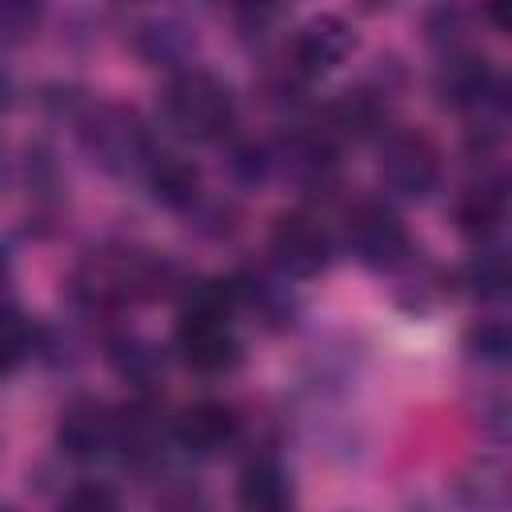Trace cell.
I'll use <instances>...</instances> for the list:
<instances>
[{
  "label": "cell",
  "instance_id": "d6986e66",
  "mask_svg": "<svg viewBox=\"0 0 512 512\" xmlns=\"http://www.w3.org/2000/svg\"><path fill=\"white\" fill-rule=\"evenodd\" d=\"M36 352V324L16 312V308H0V380L12 376L28 356Z\"/></svg>",
  "mask_w": 512,
  "mask_h": 512
},
{
  "label": "cell",
  "instance_id": "7402d4cb",
  "mask_svg": "<svg viewBox=\"0 0 512 512\" xmlns=\"http://www.w3.org/2000/svg\"><path fill=\"white\" fill-rule=\"evenodd\" d=\"M44 20V8L40 4H28V0H0V48H16L24 40L36 36Z\"/></svg>",
  "mask_w": 512,
  "mask_h": 512
},
{
  "label": "cell",
  "instance_id": "30bf717a",
  "mask_svg": "<svg viewBox=\"0 0 512 512\" xmlns=\"http://www.w3.org/2000/svg\"><path fill=\"white\" fill-rule=\"evenodd\" d=\"M240 432H244V420L224 400H196V404H188L176 416V428H172L176 444L188 456H220V452H228L240 440Z\"/></svg>",
  "mask_w": 512,
  "mask_h": 512
},
{
  "label": "cell",
  "instance_id": "4316f807",
  "mask_svg": "<svg viewBox=\"0 0 512 512\" xmlns=\"http://www.w3.org/2000/svg\"><path fill=\"white\" fill-rule=\"evenodd\" d=\"M8 104H12V80H8L4 72H0V112H4Z\"/></svg>",
  "mask_w": 512,
  "mask_h": 512
},
{
  "label": "cell",
  "instance_id": "ac0fdd59",
  "mask_svg": "<svg viewBox=\"0 0 512 512\" xmlns=\"http://www.w3.org/2000/svg\"><path fill=\"white\" fill-rule=\"evenodd\" d=\"M456 492L472 512H504V504H508V472L500 464L484 460V464H476L472 472H464L456 480Z\"/></svg>",
  "mask_w": 512,
  "mask_h": 512
},
{
  "label": "cell",
  "instance_id": "6da1fadb",
  "mask_svg": "<svg viewBox=\"0 0 512 512\" xmlns=\"http://www.w3.org/2000/svg\"><path fill=\"white\" fill-rule=\"evenodd\" d=\"M236 308H240L236 280L216 276V280H200L184 288V304L176 320V352L192 372L224 376L240 364L244 344L232 324Z\"/></svg>",
  "mask_w": 512,
  "mask_h": 512
},
{
  "label": "cell",
  "instance_id": "3957f363",
  "mask_svg": "<svg viewBox=\"0 0 512 512\" xmlns=\"http://www.w3.org/2000/svg\"><path fill=\"white\" fill-rule=\"evenodd\" d=\"M76 136H80V148L88 152V160L112 176L144 172V164L156 152L148 124L128 104H108V100L84 104L76 116Z\"/></svg>",
  "mask_w": 512,
  "mask_h": 512
},
{
  "label": "cell",
  "instance_id": "9c48e42d",
  "mask_svg": "<svg viewBox=\"0 0 512 512\" xmlns=\"http://www.w3.org/2000/svg\"><path fill=\"white\" fill-rule=\"evenodd\" d=\"M116 412L96 396H72L56 416V444L72 460H96L116 448Z\"/></svg>",
  "mask_w": 512,
  "mask_h": 512
},
{
  "label": "cell",
  "instance_id": "8992f818",
  "mask_svg": "<svg viewBox=\"0 0 512 512\" xmlns=\"http://www.w3.org/2000/svg\"><path fill=\"white\" fill-rule=\"evenodd\" d=\"M380 184L400 200H424L440 184V148L428 132L400 128L388 132L380 144Z\"/></svg>",
  "mask_w": 512,
  "mask_h": 512
},
{
  "label": "cell",
  "instance_id": "5b68a950",
  "mask_svg": "<svg viewBox=\"0 0 512 512\" xmlns=\"http://www.w3.org/2000/svg\"><path fill=\"white\" fill-rule=\"evenodd\" d=\"M332 236L312 212H280L268 228V260L284 280H316L332 264Z\"/></svg>",
  "mask_w": 512,
  "mask_h": 512
},
{
  "label": "cell",
  "instance_id": "e0dca14e",
  "mask_svg": "<svg viewBox=\"0 0 512 512\" xmlns=\"http://www.w3.org/2000/svg\"><path fill=\"white\" fill-rule=\"evenodd\" d=\"M236 296H240V304H248L252 312H260L264 324H292V312H296L292 292L280 288V284L268 280V276H260V272L240 276V280H236Z\"/></svg>",
  "mask_w": 512,
  "mask_h": 512
},
{
  "label": "cell",
  "instance_id": "ffe728a7",
  "mask_svg": "<svg viewBox=\"0 0 512 512\" xmlns=\"http://www.w3.org/2000/svg\"><path fill=\"white\" fill-rule=\"evenodd\" d=\"M464 352H468L472 360H480V364H492V368L508 364V352H512L508 320H500V316L476 320V324L464 332Z\"/></svg>",
  "mask_w": 512,
  "mask_h": 512
},
{
  "label": "cell",
  "instance_id": "277c9868",
  "mask_svg": "<svg viewBox=\"0 0 512 512\" xmlns=\"http://www.w3.org/2000/svg\"><path fill=\"white\" fill-rule=\"evenodd\" d=\"M344 244L372 272H396L412 260V236L384 200H360L348 208Z\"/></svg>",
  "mask_w": 512,
  "mask_h": 512
},
{
  "label": "cell",
  "instance_id": "603a6c76",
  "mask_svg": "<svg viewBox=\"0 0 512 512\" xmlns=\"http://www.w3.org/2000/svg\"><path fill=\"white\" fill-rule=\"evenodd\" d=\"M60 512H124V504H120V496H116L112 484H104V480H80V484H72L64 492Z\"/></svg>",
  "mask_w": 512,
  "mask_h": 512
},
{
  "label": "cell",
  "instance_id": "cb8c5ba5",
  "mask_svg": "<svg viewBox=\"0 0 512 512\" xmlns=\"http://www.w3.org/2000/svg\"><path fill=\"white\" fill-rule=\"evenodd\" d=\"M464 36H468V12L464 8H436L428 12V40L448 52H460L464 48Z\"/></svg>",
  "mask_w": 512,
  "mask_h": 512
},
{
  "label": "cell",
  "instance_id": "83f0119b",
  "mask_svg": "<svg viewBox=\"0 0 512 512\" xmlns=\"http://www.w3.org/2000/svg\"><path fill=\"white\" fill-rule=\"evenodd\" d=\"M0 180H4V144H0Z\"/></svg>",
  "mask_w": 512,
  "mask_h": 512
},
{
  "label": "cell",
  "instance_id": "ba28073f",
  "mask_svg": "<svg viewBox=\"0 0 512 512\" xmlns=\"http://www.w3.org/2000/svg\"><path fill=\"white\" fill-rule=\"evenodd\" d=\"M440 104L448 108H460V112H504V88H500V76L496 68L488 64V56L472 52V48H460V52H448L436 68V80H432Z\"/></svg>",
  "mask_w": 512,
  "mask_h": 512
},
{
  "label": "cell",
  "instance_id": "9a60e30c",
  "mask_svg": "<svg viewBox=\"0 0 512 512\" xmlns=\"http://www.w3.org/2000/svg\"><path fill=\"white\" fill-rule=\"evenodd\" d=\"M108 364H112V372H116L120 380H128V384H136V388H152V384H160V376H164V356H160V348H156L148 336H140V332H120V336H112V340H108Z\"/></svg>",
  "mask_w": 512,
  "mask_h": 512
},
{
  "label": "cell",
  "instance_id": "5bb4252c",
  "mask_svg": "<svg viewBox=\"0 0 512 512\" xmlns=\"http://www.w3.org/2000/svg\"><path fill=\"white\" fill-rule=\"evenodd\" d=\"M240 512H292V480L272 456H256L236 484Z\"/></svg>",
  "mask_w": 512,
  "mask_h": 512
},
{
  "label": "cell",
  "instance_id": "8fae6325",
  "mask_svg": "<svg viewBox=\"0 0 512 512\" xmlns=\"http://www.w3.org/2000/svg\"><path fill=\"white\" fill-rule=\"evenodd\" d=\"M132 48L140 52V60L180 72L188 68V56L196 48V28L176 12H148L132 28Z\"/></svg>",
  "mask_w": 512,
  "mask_h": 512
},
{
  "label": "cell",
  "instance_id": "d4e9b609",
  "mask_svg": "<svg viewBox=\"0 0 512 512\" xmlns=\"http://www.w3.org/2000/svg\"><path fill=\"white\" fill-rule=\"evenodd\" d=\"M152 512H212V504L196 484H168L160 488Z\"/></svg>",
  "mask_w": 512,
  "mask_h": 512
},
{
  "label": "cell",
  "instance_id": "484cf974",
  "mask_svg": "<svg viewBox=\"0 0 512 512\" xmlns=\"http://www.w3.org/2000/svg\"><path fill=\"white\" fill-rule=\"evenodd\" d=\"M8 288H12V264H8V256L0 252V308H4V296H8Z\"/></svg>",
  "mask_w": 512,
  "mask_h": 512
},
{
  "label": "cell",
  "instance_id": "7c38bea8",
  "mask_svg": "<svg viewBox=\"0 0 512 512\" xmlns=\"http://www.w3.org/2000/svg\"><path fill=\"white\" fill-rule=\"evenodd\" d=\"M144 188L148 196L168 208V212H192L204 204V188H200V168L176 152H152V160L144 164Z\"/></svg>",
  "mask_w": 512,
  "mask_h": 512
},
{
  "label": "cell",
  "instance_id": "7a4b0ae2",
  "mask_svg": "<svg viewBox=\"0 0 512 512\" xmlns=\"http://www.w3.org/2000/svg\"><path fill=\"white\" fill-rule=\"evenodd\" d=\"M156 112H160V124L176 140L212 144L236 128V92L212 68L188 64L164 80L156 96Z\"/></svg>",
  "mask_w": 512,
  "mask_h": 512
},
{
  "label": "cell",
  "instance_id": "52a82bcc",
  "mask_svg": "<svg viewBox=\"0 0 512 512\" xmlns=\"http://www.w3.org/2000/svg\"><path fill=\"white\" fill-rule=\"evenodd\" d=\"M352 48H356V28L336 12H320L292 28L284 60L296 80H316V76H328L332 68H340Z\"/></svg>",
  "mask_w": 512,
  "mask_h": 512
},
{
  "label": "cell",
  "instance_id": "2e32d148",
  "mask_svg": "<svg viewBox=\"0 0 512 512\" xmlns=\"http://www.w3.org/2000/svg\"><path fill=\"white\" fill-rule=\"evenodd\" d=\"M460 280H464V288H468L476 300H484V304L504 300V296H508V256H504L500 248H492V244H480V252L464 264Z\"/></svg>",
  "mask_w": 512,
  "mask_h": 512
},
{
  "label": "cell",
  "instance_id": "4fadbf2b",
  "mask_svg": "<svg viewBox=\"0 0 512 512\" xmlns=\"http://www.w3.org/2000/svg\"><path fill=\"white\" fill-rule=\"evenodd\" d=\"M504 212H508V192H504L500 176H480L476 184H468L456 196V208H452L456 228L480 244H492V236L504 224Z\"/></svg>",
  "mask_w": 512,
  "mask_h": 512
},
{
  "label": "cell",
  "instance_id": "44dd1931",
  "mask_svg": "<svg viewBox=\"0 0 512 512\" xmlns=\"http://www.w3.org/2000/svg\"><path fill=\"white\" fill-rule=\"evenodd\" d=\"M272 168H276V152H272L268 144H260V140H236V144L228 148V172H232V180L244 184V188L264 184V180L272 176Z\"/></svg>",
  "mask_w": 512,
  "mask_h": 512
}]
</instances>
